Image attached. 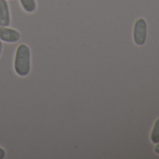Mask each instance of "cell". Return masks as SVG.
<instances>
[{
  "label": "cell",
  "mask_w": 159,
  "mask_h": 159,
  "mask_svg": "<svg viewBox=\"0 0 159 159\" xmlns=\"http://www.w3.org/2000/svg\"><path fill=\"white\" fill-rule=\"evenodd\" d=\"M31 67V52L26 44H20L15 52L14 70L19 76H26L30 72Z\"/></svg>",
  "instance_id": "1"
},
{
  "label": "cell",
  "mask_w": 159,
  "mask_h": 159,
  "mask_svg": "<svg viewBox=\"0 0 159 159\" xmlns=\"http://www.w3.org/2000/svg\"><path fill=\"white\" fill-rule=\"evenodd\" d=\"M146 34H147V25L144 19L139 18L136 21L134 25L133 30V39L137 45L141 46L144 44L146 40Z\"/></svg>",
  "instance_id": "2"
},
{
  "label": "cell",
  "mask_w": 159,
  "mask_h": 159,
  "mask_svg": "<svg viewBox=\"0 0 159 159\" xmlns=\"http://www.w3.org/2000/svg\"><path fill=\"white\" fill-rule=\"evenodd\" d=\"M21 39V34L12 28H8L6 26H0V40L14 43Z\"/></svg>",
  "instance_id": "3"
},
{
  "label": "cell",
  "mask_w": 159,
  "mask_h": 159,
  "mask_svg": "<svg viewBox=\"0 0 159 159\" xmlns=\"http://www.w3.org/2000/svg\"><path fill=\"white\" fill-rule=\"evenodd\" d=\"M11 23L10 10L6 0H0V26H8Z\"/></svg>",
  "instance_id": "4"
},
{
  "label": "cell",
  "mask_w": 159,
  "mask_h": 159,
  "mask_svg": "<svg viewBox=\"0 0 159 159\" xmlns=\"http://www.w3.org/2000/svg\"><path fill=\"white\" fill-rule=\"evenodd\" d=\"M20 2L26 12H34L36 11V0H20Z\"/></svg>",
  "instance_id": "5"
},
{
  "label": "cell",
  "mask_w": 159,
  "mask_h": 159,
  "mask_svg": "<svg viewBox=\"0 0 159 159\" xmlns=\"http://www.w3.org/2000/svg\"><path fill=\"white\" fill-rule=\"evenodd\" d=\"M151 140L153 143L159 142V118H157L153 124V126L151 132Z\"/></svg>",
  "instance_id": "6"
},
{
  "label": "cell",
  "mask_w": 159,
  "mask_h": 159,
  "mask_svg": "<svg viewBox=\"0 0 159 159\" xmlns=\"http://www.w3.org/2000/svg\"><path fill=\"white\" fill-rule=\"evenodd\" d=\"M5 154H6V152L4 151V149H2L1 147H0V159H3L5 157Z\"/></svg>",
  "instance_id": "7"
},
{
  "label": "cell",
  "mask_w": 159,
  "mask_h": 159,
  "mask_svg": "<svg viewBox=\"0 0 159 159\" xmlns=\"http://www.w3.org/2000/svg\"><path fill=\"white\" fill-rule=\"evenodd\" d=\"M154 152H156V153H158L159 154V142L157 143V145L154 147Z\"/></svg>",
  "instance_id": "8"
},
{
  "label": "cell",
  "mask_w": 159,
  "mask_h": 159,
  "mask_svg": "<svg viewBox=\"0 0 159 159\" xmlns=\"http://www.w3.org/2000/svg\"><path fill=\"white\" fill-rule=\"evenodd\" d=\"M2 49H3V44H2L1 40H0V54H1V52H2Z\"/></svg>",
  "instance_id": "9"
}]
</instances>
